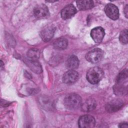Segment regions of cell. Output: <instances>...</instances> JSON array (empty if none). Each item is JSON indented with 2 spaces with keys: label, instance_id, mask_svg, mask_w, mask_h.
<instances>
[{
  "label": "cell",
  "instance_id": "obj_1",
  "mask_svg": "<svg viewBox=\"0 0 128 128\" xmlns=\"http://www.w3.org/2000/svg\"><path fill=\"white\" fill-rule=\"evenodd\" d=\"M104 72L98 66L90 68L86 72V79L88 81L92 84H98L103 78Z\"/></svg>",
  "mask_w": 128,
  "mask_h": 128
},
{
  "label": "cell",
  "instance_id": "obj_2",
  "mask_svg": "<svg viewBox=\"0 0 128 128\" xmlns=\"http://www.w3.org/2000/svg\"><path fill=\"white\" fill-rule=\"evenodd\" d=\"M82 104L81 97L76 94L67 95L64 99L65 106L70 110H75L80 107Z\"/></svg>",
  "mask_w": 128,
  "mask_h": 128
},
{
  "label": "cell",
  "instance_id": "obj_3",
  "mask_svg": "<svg viewBox=\"0 0 128 128\" xmlns=\"http://www.w3.org/2000/svg\"><path fill=\"white\" fill-rule=\"evenodd\" d=\"M104 56V52L100 48H96L88 52L86 55V60L92 64L100 62Z\"/></svg>",
  "mask_w": 128,
  "mask_h": 128
},
{
  "label": "cell",
  "instance_id": "obj_4",
  "mask_svg": "<svg viewBox=\"0 0 128 128\" xmlns=\"http://www.w3.org/2000/svg\"><path fill=\"white\" fill-rule=\"evenodd\" d=\"M95 123V119L90 115L82 116L78 121V126L82 128H92L94 126Z\"/></svg>",
  "mask_w": 128,
  "mask_h": 128
},
{
  "label": "cell",
  "instance_id": "obj_5",
  "mask_svg": "<svg viewBox=\"0 0 128 128\" xmlns=\"http://www.w3.org/2000/svg\"><path fill=\"white\" fill-rule=\"evenodd\" d=\"M104 12L106 16L113 20H116L119 17L118 9V7L114 4H107L105 6Z\"/></svg>",
  "mask_w": 128,
  "mask_h": 128
},
{
  "label": "cell",
  "instance_id": "obj_6",
  "mask_svg": "<svg viewBox=\"0 0 128 128\" xmlns=\"http://www.w3.org/2000/svg\"><path fill=\"white\" fill-rule=\"evenodd\" d=\"M54 31L55 28L52 26H46L40 32V36L44 41H50L54 36Z\"/></svg>",
  "mask_w": 128,
  "mask_h": 128
},
{
  "label": "cell",
  "instance_id": "obj_7",
  "mask_svg": "<svg viewBox=\"0 0 128 128\" xmlns=\"http://www.w3.org/2000/svg\"><path fill=\"white\" fill-rule=\"evenodd\" d=\"M90 36L95 42L98 43L102 41L104 36V30L100 26H97L92 30Z\"/></svg>",
  "mask_w": 128,
  "mask_h": 128
},
{
  "label": "cell",
  "instance_id": "obj_8",
  "mask_svg": "<svg viewBox=\"0 0 128 128\" xmlns=\"http://www.w3.org/2000/svg\"><path fill=\"white\" fill-rule=\"evenodd\" d=\"M78 78V74L74 70H69L64 74L62 76V81L66 84L74 83Z\"/></svg>",
  "mask_w": 128,
  "mask_h": 128
},
{
  "label": "cell",
  "instance_id": "obj_9",
  "mask_svg": "<svg viewBox=\"0 0 128 128\" xmlns=\"http://www.w3.org/2000/svg\"><path fill=\"white\" fill-rule=\"evenodd\" d=\"M48 9L44 4L36 5L34 9V14L36 18H43L48 15Z\"/></svg>",
  "mask_w": 128,
  "mask_h": 128
},
{
  "label": "cell",
  "instance_id": "obj_10",
  "mask_svg": "<svg viewBox=\"0 0 128 128\" xmlns=\"http://www.w3.org/2000/svg\"><path fill=\"white\" fill-rule=\"evenodd\" d=\"M76 12V7L72 4H69L62 8L60 14L62 18L67 20L74 16Z\"/></svg>",
  "mask_w": 128,
  "mask_h": 128
},
{
  "label": "cell",
  "instance_id": "obj_11",
  "mask_svg": "<svg viewBox=\"0 0 128 128\" xmlns=\"http://www.w3.org/2000/svg\"><path fill=\"white\" fill-rule=\"evenodd\" d=\"M123 105V102L120 100H114L108 102L106 109L109 112H114L119 110Z\"/></svg>",
  "mask_w": 128,
  "mask_h": 128
},
{
  "label": "cell",
  "instance_id": "obj_12",
  "mask_svg": "<svg viewBox=\"0 0 128 128\" xmlns=\"http://www.w3.org/2000/svg\"><path fill=\"white\" fill-rule=\"evenodd\" d=\"M25 63L34 72L40 74L42 72V66L36 60H32L28 58V60H25Z\"/></svg>",
  "mask_w": 128,
  "mask_h": 128
},
{
  "label": "cell",
  "instance_id": "obj_13",
  "mask_svg": "<svg viewBox=\"0 0 128 128\" xmlns=\"http://www.w3.org/2000/svg\"><path fill=\"white\" fill-rule=\"evenodd\" d=\"M79 65V60L77 56L74 55L70 56L67 59L66 66L70 70H74L77 68Z\"/></svg>",
  "mask_w": 128,
  "mask_h": 128
},
{
  "label": "cell",
  "instance_id": "obj_14",
  "mask_svg": "<svg viewBox=\"0 0 128 128\" xmlns=\"http://www.w3.org/2000/svg\"><path fill=\"white\" fill-rule=\"evenodd\" d=\"M96 104L94 100L89 98L86 100L83 104H82L80 106L82 110L84 112H90L93 110L96 107Z\"/></svg>",
  "mask_w": 128,
  "mask_h": 128
},
{
  "label": "cell",
  "instance_id": "obj_15",
  "mask_svg": "<svg viewBox=\"0 0 128 128\" xmlns=\"http://www.w3.org/2000/svg\"><path fill=\"white\" fill-rule=\"evenodd\" d=\"M78 8L80 10H90L94 7V2L90 0H77L76 2Z\"/></svg>",
  "mask_w": 128,
  "mask_h": 128
},
{
  "label": "cell",
  "instance_id": "obj_16",
  "mask_svg": "<svg viewBox=\"0 0 128 128\" xmlns=\"http://www.w3.org/2000/svg\"><path fill=\"white\" fill-rule=\"evenodd\" d=\"M68 45V42L64 38H59L56 40L53 43L54 47L58 50H64L66 48Z\"/></svg>",
  "mask_w": 128,
  "mask_h": 128
},
{
  "label": "cell",
  "instance_id": "obj_17",
  "mask_svg": "<svg viewBox=\"0 0 128 128\" xmlns=\"http://www.w3.org/2000/svg\"><path fill=\"white\" fill-rule=\"evenodd\" d=\"M27 56L28 59L36 60L40 56V52L36 48H31L27 52Z\"/></svg>",
  "mask_w": 128,
  "mask_h": 128
},
{
  "label": "cell",
  "instance_id": "obj_18",
  "mask_svg": "<svg viewBox=\"0 0 128 128\" xmlns=\"http://www.w3.org/2000/svg\"><path fill=\"white\" fill-rule=\"evenodd\" d=\"M128 78V70H124L119 74L116 78V84H122L124 80Z\"/></svg>",
  "mask_w": 128,
  "mask_h": 128
},
{
  "label": "cell",
  "instance_id": "obj_19",
  "mask_svg": "<svg viewBox=\"0 0 128 128\" xmlns=\"http://www.w3.org/2000/svg\"><path fill=\"white\" fill-rule=\"evenodd\" d=\"M119 40L121 43L122 44H128V30L125 29L122 30L119 36Z\"/></svg>",
  "mask_w": 128,
  "mask_h": 128
},
{
  "label": "cell",
  "instance_id": "obj_20",
  "mask_svg": "<svg viewBox=\"0 0 128 128\" xmlns=\"http://www.w3.org/2000/svg\"><path fill=\"white\" fill-rule=\"evenodd\" d=\"M124 14L126 17L127 18L128 16V5H126V7L124 8Z\"/></svg>",
  "mask_w": 128,
  "mask_h": 128
},
{
  "label": "cell",
  "instance_id": "obj_21",
  "mask_svg": "<svg viewBox=\"0 0 128 128\" xmlns=\"http://www.w3.org/2000/svg\"><path fill=\"white\" fill-rule=\"evenodd\" d=\"M128 126L127 124V123H125V122H123V123H121L120 124H119V127L120 128H128Z\"/></svg>",
  "mask_w": 128,
  "mask_h": 128
}]
</instances>
